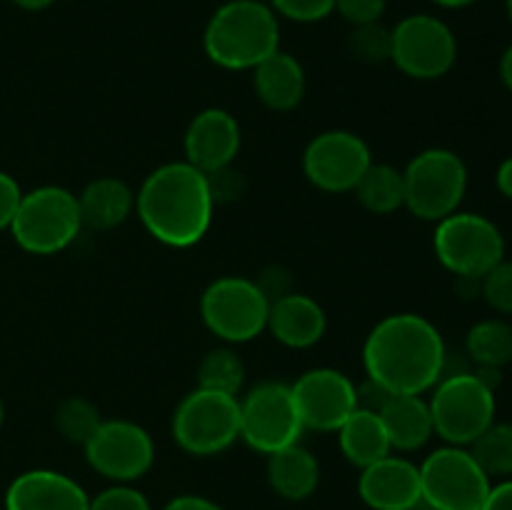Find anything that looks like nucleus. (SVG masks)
<instances>
[{"mask_svg": "<svg viewBox=\"0 0 512 510\" xmlns=\"http://www.w3.org/2000/svg\"><path fill=\"white\" fill-rule=\"evenodd\" d=\"M388 0H335V13L350 25H368L383 20Z\"/></svg>", "mask_w": 512, "mask_h": 510, "instance_id": "obj_34", "label": "nucleus"}, {"mask_svg": "<svg viewBox=\"0 0 512 510\" xmlns=\"http://www.w3.org/2000/svg\"><path fill=\"white\" fill-rule=\"evenodd\" d=\"M255 283H258L260 290L268 295L270 303H273L275 298H280V295L290 293V275L288 270L280 268V265H270V268H265L263 273H260V278H255Z\"/></svg>", "mask_w": 512, "mask_h": 510, "instance_id": "obj_37", "label": "nucleus"}, {"mask_svg": "<svg viewBox=\"0 0 512 510\" xmlns=\"http://www.w3.org/2000/svg\"><path fill=\"white\" fill-rule=\"evenodd\" d=\"M358 493L373 510H408L420 500V468L403 455H385L360 470Z\"/></svg>", "mask_w": 512, "mask_h": 510, "instance_id": "obj_17", "label": "nucleus"}, {"mask_svg": "<svg viewBox=\"0 0 512 510\" xmlns=\"http://www.w3.org/2000/svg\"><path fill=\"white\" fill-rule=\"evenodd\" d=\"M365 375L388 393L425 395L448 368L440 330L425 315H385L363 345Z\"/></svg>", "mask_w": 512, "mask_h": 510, "instance_id": "obj_1", "label": "nucleus"}, {"mask_svg": "<svg viewBox=\"0 0 512 510\" xmlns=\"http://www.w3.org/2000/svg\"><path fill=\"white\" fill-rule=\"evenodd\" d=\"M83 450L90 468L113 483L140 480L155 463V443L148 430L123 418L103 420Z\"/></svg>", "mask_w": 512, "mask_h": 510, "instance_id": "obj_13", "label": "nucleus"}, {"mask_svg": "<svg viewBox=\"0 0 512 510\" xmlns=\"http://www.w3.org/2000/svg\"><path fill=\"white\" fill-rule=\"evenodd\" d=\"M208 183H210V193H213L215 205L238 200L240 195L245 193L243 175H240L238 170H233V165H230V168L218 170V173H210Z\"/></svg>", "mask_w": 512, "mask_h": 510, "instance_id": "obj_35", "label": "nucleus"}, {"mask_svg": "<svg viewBox=\"0 0 512 510\" xmlns=\"http://www.w3.org/2000/svg\"><path fill=\"white\" fill-rule=\"evenodd\" d=\"M338 443L345 460L360 470L393 453L388 430H385L380 415L375 410L365 408H355L350 418L340 425Z\"/></svg>", "mask_w": 512, "mask_h": 510, "instance_id": "obj_24", "label": "nucleus"}, {"mask_svg": "<svg viewBox=\"0 0 512 510\" xmlns=\"http://www.w3.org/2000/svg\"><path fill=\"white\" fill-rule=\"evenodd\" d=\"M408 510H410V508H408Z\"/></svg>", "mask_w": 512, "mask_h": 510, "instance_id": "obj_46", "label": "nucleus"}, {"mask_svg": "<svg viewBox=\"0 0 512 510\" xmlns=\"http://www.w3.org/2000/svg\"><path fill=\"white\" fill-rule=\"evenodd\" d=\"M253 88L265 108L275 113H290L303 103L308 78L303 63L295 55L275 50L253 68Z\"/></svg>", "mask_w": 512, "mask_h": 510, "instance_id": "obj_20", "label": "nucleus"}, {"mask_svg": "<svg viewBox=\"0 0 512 510\" xmlns=\"http://www.w3.org/2000/svg\"><path fill=\"white\" fill-rule=\"evenodd\" d=\"M240 403V440L263 455H273L300 443L303 420L295 405L293 388L283 380L255 383Z\"/></svg>", "mask_w": 512, "mask_h": 510, "instance_id": "obj_10", "label": "nucleus"}, {"mask_svg": "<svg viewBox=\"0 0 512 510\" xmlns=\"http://www.w3.org/2000/svg\"><path fill=\"white\" fill-rule=\"evenodd\" d=\"M170 428L185 453L198 458L218 455L240 440V403L235 395L195 385L175 408Z\"/></svg>", "mask_w": 512, "mask_h": 510, "instance_id": "obj_9", "label": "nucleus"}, {"mask_svg": "<svg viewBox=\"0 0 512 510\" xmlns=\"http://www.w3.org/2000/svg\"><path fill=\"white\" fill-rule=\"evenodd\" d=\"M390 45H393V35H390V28H385L380 20L368 25H353L348 35L350 55L368 65L390 60Z\"/></svg>", "mask_w": 512, "mask_h": 510, "instance_id": "obj_30", "label": "nucleus"}, {"mask_svg": "<svg viewBox=\"0 0 512 510\" xmlns=\"http://www.w3.org/2000/svg\"><path fill=\"white\" fill-rule=\"evenodd\" d=\"M88 493L58 470L20 473L5 490V510H88Z\"/></svg>", "mask_w": 512, "mask_h": 510, "instance_id": "obj_18", "label": "nucleus"}, {"mask_svg": "<svg viewBox=\"0 0 512 510\" xmlns=\"http://www.w3.org/2000/svg\"><path fill=\"white\" fill-rule=\"evenodd\" d=\"M163 510H225L223 505H218L215 500L205 498V495H178V498L170 500Z\"/></svg>", "mask_w": 512, "mask_h": 510, "instance_id": "obj_38", "label": "nucleus"}, {"mask_svg": "<svg viewBox=\"0 0 512 510\" xmlns=\"http://www.w3.org/2000/svg\"><path fill=\"white\" fill-rule=\"evenodd\" d=\"M83 228L113 230L120 228L135 213V193L123 178L103 175L80 190L78 195Z\"/></svg>", "mask_w": 512, "mask_h": 510, "instance_id": "obj_22", "label": "nucleus"}, {"mask_svg": "<svg viewBox=\"0 0 512 510\" xmlns=\"http://www.w3.org/2000/svg\"><path fill=\"white\" fill-rule=\"evenodd\" d=\"M475 463L488 473V478L512 475V423H493L468 445Z\"/></svg>", "mask_w": 512, "mask_h": 510, "instance_id": "obj_28", "label": "nucleus"}, {"mask_svg": "<svg viewBox=\"0 0 512 510\" xmlns=\"http://www.w3.org/2000/svg\"><path fill=\"white\" fill-rule=\"evenodd\" d=\"M355 198L365 210L375 215H390L405 208V180L403 170L388 163H370L363 178L355 185Z\"/></svg>", "mask_w": 512, "mask_h": 510, "instance_id": "obj_25", "label": "nucleus"}, {"mask_svg": "<svg viewBox=\"0 0 512 510\" xmlns=\"http://www.w3.org/2000/svg\"><path fill=\"white\" fill-rule=\"evenodd\" d=\"M53 423L68 443L85 445L93 438L95 430L100 428L103 418H100L98 405L90 403L88 398H83V395H68L55 408Z\"/></svg>", "mask_w": 512, "mask_h": 510, "instance_id": "obj_29", "label": "nucleus"}, {"mask_svg": "<svg viewBox=\"0 0 512 510\" xmlns=\"http://www.w3.org/2000/svg\"><path fill=\"white\" fill-rule=\"evenodd\" d=\"M390 63L413 80H438L458 58V40L450 25L435 15L418 13L400 20L393 30Z\"/></svg>", "mask_w": 512, "mask_h": 510, "instance_id": "obj_12", "label": "nucleus"}, {"mask_svg": "<svg viewBox=\"0 0 512 510\" xmlns=\"http://www.w3.org/2000/svg\"><path fill=\"white\" fill-rule=\"evenodd\" d=\"M418 468L420 498L435 510H480L493 488L488 473L460 445L433 450Z\"/></svg>", "mask_w": 512, "mask_h": 510, "instance_id": "obj_11", "label": "nucleus"}, {"mask_svg": "<svg viewBox=\"0 0 512 510\" xmlns=\"http://www.w3.org/2000/svg\"><path fill=\"white\" fill-rule=\"evenodd\" d=\"M495 185H498L503 198L512 200V155L510 158H505L503 163L498 165V170H495Z\"/></svg>", "mask_w": 512, "mask_h": 510, "instance_id": "obj_40", "label": "nucleus"}, {"mask_svg": "<svg viewBox=\"0 0 512 510\" xmlns=\"http://www.w3.org/2000/svg\"><path fill=\"white\" fill-rule=\"evenodd\" d=\"M215 200L208 175L185 160L163 163L135 193V215L158 243L193 248L208 235Z\"/></svg>", "mask_w": 512, "mask_h": 510, "instance_id": "obj_2", "label": "nucleus"}, {"mask_svg": "<svg viewBox=\"0 0 512 510\" xmlns=\"http://www.w3.org/2000/svg\"><path fill=\"white\" fill-rule=\"evenodd\" d=\"M245 383V365L233 348H213L198 363V388L238 398Z\"/></svg>", "mask_w": 512, "mask_h": 510, "instance_id": "obj_27", "label": "nucleus"}, {"mask_svg": "<svg viewBox=\"0 0 512 510\" xmlns=\"http://www.w3.org/2000/svg\"><path fill=\"white\" fill-rule=\"evenodd\" d=\"M378 415L388 430L393 453H413L435 435L428 398L423 395L393 393L378 410Z\"/></svg>", "mask_w": 512, "mask_h": 510, "instance_id": "obj_21", "label": "nucleus"}, {"mask_svg": "<svg viewBox=\"0 0 512 510\" xmlns=\"http://www.w3.org/2000/svg\"><path fill=\"white\" fill-rule=\"evenodd\" d=\"M268 483L283 500H308L318 490L320 463L300 443L268 455Z\"/></svg>", "mask_w": 512, "mask_h": 510, "instance_id": "obj_23", "label": "nucleus"}, {"mask_svg": "<svg viewBox=\"0 0 512 510\" xmlns=\"http://www.w3.org/2000/svg\"><path fill=\"white\" fill-rule=\"evenodd\" d=\"M10 3H15L18 8H23V10H45V8H50L55 0H10Z\"/></svg>", "mask_w": 512, "mask_h": 510, "instance_id": "obj_42", "label": "nucleus"}, {"mask_svg": "<svg viewBox=\"0 0 512 510\" xmlns=\"http://www.w3.org/2000/svg\"><path fill=\"white\" fill-rule=\"evenodd\" d=\"M3 418H5V408H3V400H0V425H3Z\"/></svg>", "mask_w": 512, "mask_h": 510, "instance_id": "obj_45", "label": "nucleus"}, {"mask_svg": "<svg viewBox=\"0 0 512 510\" xmlns=\"http://www.w3.org/2000/svg\"><path fill=\"white\" fill-rule=\"evenodd\" d=\"M500 80H503L505 88L512 93V45H508V50L500 58Z\"/></svg>", "mask_w": 512, "mask_h": 510, "instance_id": "obj_41", "label": "nucleus"}, {"mask_svg": "<svg viewBox=\"0 0 512 510\" xmlns=\"http://www.w3.org/2000/svg\"><path fill=\"white\" fill-rule=\"evenodd\" d=\"M290 388L305 430L338 433L358 408V385L335 368L305 370Z\"/></svg>", "mask_w": 512, "mask_h": 510, "instance_id": "obj_15", "label": "nucleus"}, {"mask_svg": "<svg viewBox=\"0 0 512 510\" xmlns=\"http://www.w3.org/2000/svg\"><path fill=\"white\" fill-rule=\"evenodd\" d=\"M373 163L368 143L350 130H325L303 153V173L323 193H353Z\"/></svg>", "mask_w": 512, "mask_h": 510, "instance_id": "obj_14", "label": "nucleus"}, {"mask_svg": "<svg viewBox=\"0 0 512 510\" xmlns=\"http://www.w3.org/2000/svg\"><path fill=\"white\" fill-rule=\"evenodd\" d=\"M465 353L475 368H498L512 363V325L503 318L478 320L465 335Z\"/></svg>", "mask_w": 512, "mask_h": 510, "instance_id": "obj_26", "label": "nucleus"}, {"mask_svg": "<svg viewBox=\"0 0 512 510\" xmlns=\"http://www.w3.org/2000/svg\"><path fill=\"white\" fill-rule=\"evenodd\" d=\"M278 18L295 23H318L335 13V0H268Z\"/></svg>", "mask_w": 512, "mask_h": 510, "instance_id": "obj_33", "label": "nucleus"}, {"mask_svg": "<svg viewBox=\"0 0 512 510\" xmlns=\"http://www.w3.org/2000/svg\"><path fill=\"white\" fill-rule=\"evenodd\" d=\"M480 295L500 315H512V260H500L483 280Z\"/></svg>", "mask_w": 512, "mask_h": 510, "instance_id": "obj_31", "label": "nucleus"}, {"mask_svg": "<svg viewBox=\"0 0 512 510\" xmlns=\"http://www.w3.org/2000/svg\"><path fill=\"white\" fill-rule=\"evenodd\" d=\"M203 50L218 68L253 70L280 50L278 15L263 0H228L210 15Z\"/></svg>", "mask_w": 512, "mask_h": 510, "instance_id": "obj_3", "label": "nucleus"}, {"mask_svg": "<svg viewBox=\"0 0 512 510\" xmlns=\"http://www.w3.org/2000/svg\"><path fill=\"white\" fill-rule=\"evenodd\" d=\"M88 510H153L148 498L130 483H115L90 498Z\"/></svg>", "mask_w": 512, "mask_h": 510, "instance_id": "obj_32", "label": "nucleus"}, {"mask_svg": "<svg viewBox=\"0 0 512 510\" xmlns=\"http://www.w3.org/2000/svg\"><path fill=\"white\" fill-rule=\"evenodd\" d=\"M405 208L425 223H440L460 210L468 190V168L448 148L420 150L403 170Z\"/></svg>", "mask_w": 512, "mask_h": 510, "instance_id": "obj_6", "label": "nucleus"}, {"mask_svg": "<svg viewBox=\"0 0 512 510\" xmlns=\"http://www.w3.org/2000/svg\"><path fill=\"white\" fill-rule=\"evenodd\" d=\"M20 198H23V190H20V185L15 183L13 175L0 170V230L10 228L15 210H18Z\"/></svg>", "mask_w": 512, "mask_h": 510, "instance_id": "obj_36", "label": "nucleus"}, {"mask_svg": "<svg viewBox=\"0 0 512 510\" xmlns=\"http://www.w3.org/2000/svg\"><path fill=\"white\" fill-rule=\"evenodd\" d=\"M268 295L253 278L223 275L200 295V318L205 328L228 345L250 343L268 328Z\"/></svg>", "mask_w": 512, "mask_h": 510, "instance_id": "obj_8", "label": "nucleus"}, {"mask_svg": "<svg viewBox=\"0 0 512 510\" xmlns=\"http://www.w3.org/2000/svg\"><path fill=\"white\" fill-rule=\"evenodd\" d=\"M243 133L233 113L223 108H205L190 120L183 138L185 163L203 170L205 175L230 168L238 158Z\"/></svg>", "mask_w": 512, "mask_h": 510, "instance_id": "obj_16", "label": "nucleus"}, {"mask_svg": "<svg viewBox=\"0 0 512 510\" xmlns=\"http://www.w3.org/2000/svg\"><path fill=\"white\" fill-rule=\"evenodd\" d=\"M505 8H508V18L512 20V0H505Z\"/></svg>", "mask_w": 512, "mask_h": 510, "instance_id": "obj_44", "label": "nucleus"}, {"mask_svg": "<svg viewBox=\"0 0 512 510\" xmlns=\"http://www.w3.org/2000/svg\"><path fill=\"white\" fill-rule=\"evenodd\" d=\"M8 230L25 253H63L83 230L78 195L60 185H40L28 190L20 198Z\"/></svg>", "mask_w": 512, "mask_h": 510, "instance_id": "obj_4", "label": "nucleus"}, {"mask_svg": "<svg viewBox=\"0 0 512 510\" xmlns=\"http://www.w3.org/2000/svg\"><path fill=\"white\" fill-rule=\"evenodd\" d=\"M435 435L445 445L468 448L495 420V390L475 375V370L445 373L428 398Z\"/></svg>", "mask_w": 512, "mask_h": 510, "instance_id": "obj_5", "label": "nucleus"}, {"mask_svg": "<svg viewBox=\"0 0 512 510\" xmlns=\"http://www.w3.org/2000/svg\"><path fill=\"white\" fill-rule=\"evenodd\" d=\"M440 8H465V5H473L475 0H433Z\"/></svg>", "mask_w": 512, "mask_h": 510, "instance_id": "obj_43", "label": "nucleus"}, {"mask_svg": "<svg viewBox=\"0 0 512 510\" xmlns=\"http://www.w3.org/2000/svg\"><path fill=\"white\" fill-rule=\"evenodd\" d=\"M480 510H512V480L493 485Z\"/></svg>", "mask_w": 512, "mask_h": 510, "instance_id": "obj_39", "label": "nucleus"}, {"mask_svg": "<svg viewBox=\"0 0 512 510\" xmlns=\"http://www.w3.org/2000/svg\"><path fill=\"white\" fill-rule=\"evenodd\" d=\"M435 258L455 278L483 280L505 260V238L498 225L480 213L455 210L435 223Z\"/></svg>", "mask_w": 512, "mask_h": 510, "instance_id": "obj_7", "label": "nucleus"}, {"mask_svg": "<svg viewBox=\"0 0 512 510\" xmlns=\"http://www.w3.org/2000/svg\"><path fill=\"white\" fill-rule=\"evenodd\" d=\"M265 330H270L273 338L285 348L305 350L323 340L328 330V315L315 298L290 290L270 303Z\"/></svg>", "mask_w": 512, "mask_h": 510, "instance_id": "obj_19", "label": "nucleus"}]
</instances>
